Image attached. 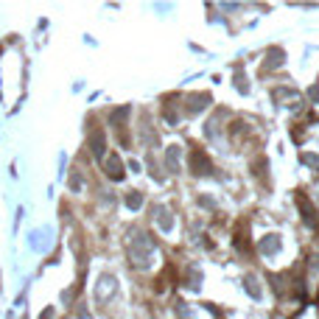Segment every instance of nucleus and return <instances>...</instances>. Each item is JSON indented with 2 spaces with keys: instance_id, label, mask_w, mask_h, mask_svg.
Returning a JSON list of instances; mask_svg holds the SVG:
<instances>
[{
  "instance_id": "14",
  "label": "nucleus",
  "mask_w": 319,
  "mask_h": 319,
  "mask_svg": "<svg viewBox=\"0 0 319 319\" xmlns=\"http://www.w3.org/2000/svg\"><path fill=\"white\" fill-rule=\"evenodd\" d=\"M302 163L311 165V168H319V157L317 154H302Z\"/></svg>"
},
{
  "instance_id": "4",
  "label": "nucleus",
  "mask_w": 319,
  "mask_h": 319,
  "mask_svg": "<svg viewBox=\"0 0 319 319\" xmlns=\"http://www.w3.org/2000/svg\"><path fill=\"white\" fill-rule=\"evenodd\" d=\"M104 171L109 179H123V163L118 154H106L104 157Z\"/></svg>"
},
{
  "instance_id": "11",
  "label": "nucleus",
  "mask_w": 319,
  "mask_h": 319,
  "mask_svg": "<svg viewBox=\"0 0 319 319\" xmlns=\"http://www.w3.org/2000/svg\"><path fill=\"white\" fill-rule=\"evenodd\" d=\"M283 56H285V53L280 51V48H272V51H269V56H266V70L277 68V65H283Z\"/></svg>"
},
{
  "instance_id": "2",
  "label": "nucleus",
  "mask_w": 319,
  "mask_h": 319,
  "mask_svg": "<svg viewBox=\"0 0 319 319\" xmlns=\"http://www.w3.org/2000/svg\"><path fill=\"white\" fill-rule=\"evenodd\" d=\"M115 291H118V280H115L112 275L98 277V285H95V297H98V302H109L115 297Z\"/></svg>"
},
{
  "instance_id": "7",
  "label": "nucleus",
  "mask_w": 319,
  "mask_h": 319,
  "mask_svg": "<svg viewBox=\"0 0 319 319\" xmlns=\"http://www.w3.org/2000/svg\"><path fill=\"white\" fill-rule=\"evenodd\" d=\"M179 157H182L179 146H168V151H165V168L171 174H179Z\"/></svg>"
},
{
  "instance_id": "16",
  "label": "nucleus",
  "mask_w": 319,
  "mask_h": 319,
  "mask_svg": "<svg viewBox=\"0 0 319 319\" xmlns=\"http://www.w3.org/2000/svg\"><path fill=\"white\" fill-rule=\"evenodd\" d=\"M39 319H53V308H45V311H42V317H39Z\"/></svg>"
},
{
  "instance_id": "3",
  "label": "nucleus",
  "mask_w": 319,
  "mask_h": 319,
  "mask_svg": "<svg viewBox=\"0 0 319 319\" xmlns=\"http://www.w3.org/2000/svg\"><path fill=\"white\" fill-rule=\"evenodd\" d=\"M190 171L193 174H213V163L207 160V154L202 151V148H196V146H190Z\"/></svg>"
},
{
  "instance_id": "6",
  "label": "nucleus",
  "mask_w": 319,
  "mask_h": 319,
  "mask_svg": "<svg viewBox=\"0 0 319 319\" xmlns=\"http://www.w3.org/2000/svg\"><path fill=\"white\" fill-rule=\"evenodd\" d=\"M207 104H210V95H207V93H196V95H190V98H188L185 112H188V115H199V112L207 106Z\"/></svg>"
},
{
  "instance_id": "12",
  "label": "nucleus",
  "mask_w": 319,
  "mask_h": 319,
  "mask_svg": "<svg viewBox=\"0 0 319 319\" xmlns=\"http://www.w3.org/2000/svg\"><path fill=\"white\" fill-rule=\"evenodd\" d=\"M157 221H160V227H163V230H171V227H174V218H171V213H168L165 207H160V210H157Z\"/></svg>"
},
{
  "instance_id": "15",
  "label": "nucleus",
  "mask_w": 319,
  "mask_h": 319,
  "mask_svg": "<svg viewBox=\"0 0 319 319\" xmlns=\"http://www.w3.org/2000/svg\"><path fill=\"white\" fill-rule=\"evenodd\" d=\"M78 319H90V314H87L84 305H78Z\"/></svg>"
},
{
  "instance_id": "10",
  "label": "nucleus",
  "mask_w": 319,
  "mask_h": 319,
  "mask_svg": "<svg viewBox=\"0 0 319 319\" xmlns=\"http://www.w3.org/2000/svg\"><path fill=\"white\" fill-rule=\"evenodd\" d=\"M244 288H247V294H249L252 300H260V285H258V280H255L252 275L244 277Z\"/></svg>"
},
{
  "instance_id": "5",
  "label": "nucleus",
  "mask_w": 319,
  "mask_h": 319,
  "mask_svg": "<svg viewBox=\"0 0 319 319\" xmlns=\"http://www.w3.org/2000/svg\"><path fill=\"white\" fill-rule=\"evenodd\" d=\"M297 207H300V213H302V218H305V224L311 227V230H317V213H314V207H311V202L305 196H297Z\"/></svg>"
},
{
  "instance_id": "1",
  "label": "nucleus",
  "mask_w": 319,
  "mask_h": 319,
  "mask_svg": "<svg viewBox=\"0 0 319 319\" xmlns=\"http://www.w3.org/2000/svg\"><path fill=\"white\" fill-rule=\"evenodd\" d=\"M126 252H129V260L135 269H148L151 260H154V252H157V244L154 238L143 230H132V238L126 241Z\"/></svg>"
},
{
  "instance_id": "9",
  "label": "nucleus",
  "mask_w": 319,
  "mask_h": 319,
  "mask_svg": "<svg viewBox=\"0 0 319 319\" xmlns=\"http://www.w3.org/2000/svg\"><path fill=\"white\" fill-rule=\"evenodd\" d=\"M258 249L263 252V255H275V252H280V235H266V238L258 244Z\"/></svg>"
},
{
  "instance_id": "8",
  "label": "nucleus",
  "mask_w": 319,
  "mask_h": 319,
  "mask_svg": "<svg viewBox=\"0 0 319 319\" xmlns=\"http://www.w3.org/2000/svg\"><path fill=\"white\" fill-rule=\"evenodd\" d=\"M90 148H93L95 160L104 157V151H106V138H104L101 132H93V135H90Z\"/></svg>"
},
{
  "instance_id": "17",
  "label": "nucleus",
  "mask_w": 319,
  "mask_h": 319,
  "mask_svg": "<svg viewBox=\"0 0 319 319\" xmlns=\"http://www.w3.org/2000/svg\"><path fill=\"white\" fill-rule=\"evenodd\" d=\"M308 95L314 98V101H317V98H319V87H311V93H308Z\"/></svg>"
},
{
  "instance_id": "13",
  "label": "nucleus",
  "mask_w": 319,
  "mask_h": 319,
  "mask_svg": "<svg viewBox=\"0 0 319 319\" xmlns=\"http://www.w3.org/2000/svg\"><path fill=\"white\" fill-rule=\"evenodd\" d=\"M140 205H143V193L132 190L129 196H126V207H129V210H140Z\"/></svg>"
}]
</instances>
